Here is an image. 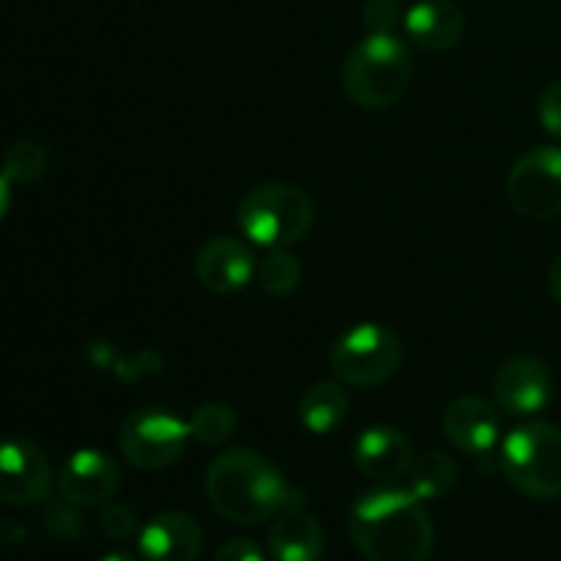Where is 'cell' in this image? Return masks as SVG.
<instances>
[{
    "label": "cell",
    "instance_id": "obj_13",
    "mask_svg": "<svg viewBox=\"0 0 561 561\" xmlns=\"http://www.w3.org/2000/svg\"><path fill=\"white\" fill-rule=\"evenodd\" d=\"M255 268L257 263L252 250L233 236H214L195 257L197 283L217 296L239 294L255 279Z\"/></svg>",
    "mask_w": 561,
    "mask_h": 561
},
{
    "label": "cell",
    "instance_id": "obj_29",
    "mask_svg": "<svg viewBox=\"0 0 561 561\" xmlns=\"http://www.w3.org/2000/svg\"><path fill=\"white\" fill-rule=\"evenodd\" d=\"M25 526L11 518H0V548H16L25 542Z\"/></svg>",
    "mask_w": 561,
    "mask_h": 561
},
{
    "label": "cell",
    "instance_id": "obj_12",
    "mask_svg": "<svg viewBox=\"0 0 561 561\" xmlns=\"http://www.w3.org/2000/svg\"><path fill=\"white\" fill-rule=\"evenodd\" d=\"M444 436L458 453L474 460H499V414L488 400L477 394H460L444 411Z\"/></svg>",
    "mask_w": 561,
    "mask_h": 561
},
{
    "label": "cell",
    "instance_id": "obj_17",
    "mask_svg": "<svg viewBox=\"0 0 561 561\" xmlns=\"http://www.w3.org/2000/svg\"><path fill=\"white\" fill-rule=\"evenodd\" d=\"M405 36L425 53H447L463 36V11L453 0H420L403 16Z\"/></svg>",
    "mask_w": 561,
    "mask_h": 561
},
{
    "label": "cell",
    "instance_id": "obj_22",
    "mask_svg": "<svg viewBox=\"0 0 561 561\" xmlns=\"http://www.w3.org/2000/svg\"><path fill=\"white\" fill-rule=\"evenodd\" d=\"M255 283L268 296H290L301 283V263L294 252L288 250H268L255 268Z\"/></svg>",
    "mask_w": 561,
    "mask_h": 561
},
{
    "label": "cell",
    "instance_id": "obj_32",
    "mask_svg": "<svg viewBox=\"0 0 561 561\" xmlns=\"http://www.w3.org/2000/svg\"><path fill=\"white\" fill-rule=\"evenodd\" d=\"M99 561H137V559L131 557V553H126V551H113V553H107V557H102Z\"/></svg>",
    "mask_w": 561,
    "mask_h": 561
},
{
    "label": "cell",
    "instance_id": "obj_15",
    "mask_svg": "<svg viewBox=\"0 0 561 561\" xmlns=\"http://www.w3.org/2000/svg\"><path fill=\"white\" fill-rule=\"evenodd\" d=\"M137 548L142 561H197L203 553V529L192 515L170 510L142 526Z\"/></svg>",
    "mask_w": 561,
    "mask_h": 561
},
{
    "label": "cell",
    "instance_id": "obj_18",
    "mask_svg": "<svg viewBox=\"0 0 561 561\" xmlns=\"http://www.w3.org/2000/svg\"><path fill=\"white\" fill-rule=\"evenodd\" d=\"M348 392L340 381L312 383L299 400V422L316 436H327L348 416Z\"/></svg>",
    "mask_w": 561,
    "mask_h": 561
},
{
    "label": "cell",
    "instance_id": "obj_31",
    "mask_svg": "<svg viewBox=\"0 0 561 561\" xmlns=\"http://www.w3.org/2000/svg\"><path fill=\"white\" fill-rule=\"evenodd\" d=\"M9 208H11V181L0 173V219L9 214Z\"/></svg>",
    "mask_w": 561,
    "mask_h": 561
},
{
    "label": "cell",
    "instance_id": "obj_19",
    "mask_svg": "<svg viewBox=\"0 0 561 561\" xmlns=\"http://www.w3.org/2000/svg\"><path fill=\"white\" fill-rule=\"evenodd\" d=\"M409 491L422 502L449 496L458 485V463L447 453H422L409 469Z\"/></svg>",
    "mask_w": 561,
    "mask_h": 561
},
{
    "label": "cell",
    "instance_id": "obj_21",
    "mask_svg": "<svg viewBox=\"0 0 561 561\" xmlns=\"http://www.w3.org/2000/svg\"><path fill=\"white\" fill-rule=\"evenodd\" d=\"M186 425H190V438H195L197 444L222 447L239 431V414L233 411V405L222 403V400H211V403L197 405Z\"/></svg>",
    "mask_w": 561,
    "mask_h": 561
},
{
    "label": "cell",
    "instance_id": "obj_1",
    "mask_svg": "<svg viewBox=\"0 0 561 561\" xmlns=\"http://www.w3.org/2000/svg\"><path fill=\"white\" fill-rule=\"evenodd\" d=\"M348 535L367 561H427L433 520L422 499L405 488H378L351 507Z\"/></svg>",
    "mask_w": 561,
    "mask_h": 561
},
{
    "label": "cell",
    "instance_id": "obj_16",
    "mask_svg": "<svg viewBox=\"0 0 561 561\" xmlns=\"http://www.w3.org/2000/svg\"><path fill=\"white\" fill-rule=\"evenodd\" d=\"M268 548L277 561H321L327 551V537L312 513H307L301 499L290 502L274 518L268 531Z\"/></svg>",
    "mask_w": 561,
    "mask_h": 561
},
{
    "label": "cell",
    "instance_id": "obj_9",
    "mask_svg": "<svg viewBox=\"0 0 561 561\" xmlns=\"http://www.w3.org/2000/svg\"><path fill=\"white\" fill-rule=\"evenodd\" d=\"M53 491V466L36 444L25 438L0 442V502L9 507H36Z\"/></svg>",
    "mask_w": 561,
    "mask_h": 561
},
{
    "label": "cell",
    "instance_id": "obj_8",
    "mask_svg": "<svg viewBox=\"0 0 561 561\" xmlns=\"http://www.w3.org/2000/svg\"><path fill=\"white\" fill-rule=\"evenodd\" d=\"M507 197L515 211L529 219L561 217V148L526 151L510 170Z\"/></svg>",
    "mask_w": 561,
    "mask_h": 561
},
{
    "label": "cell",
    "instance_id": "obj_5",
    "mask_svg": "<svg viewBox=\"0 0 561 561\" xmlns=\"http://www.w3.org/2000/svg\"><path fill=\"white\" fill-rule=\"evenodd\" d=\"M316 206L310 195L294 184H263L252 190L236 211L241 236L266 250H288L310 233Z\"/></svg>",
    "mask_w": 561,
    "mask_h": 561
},
{
    "label": "cell",
    "instance_id": "obj_11",
    "mask_svg": "<svg viewBox=\"0 0 561 561\" xmlns=\"http://www.w3.org/2000/svg\"><path fill=\"white\" fill-rule=\"evenodd\" d=\"M493 400L513 416H535L551 403V373L535 356H513L493 376Z\"/></svg>",
    "mask_w": 561,
    "mask_h": 561
},
{
    "label": "cell",
    "instance_id": "obj_25",
    "mask_svg": "<svg viewBox=\"0 0 561 561\" xmlns=\"http://www.w3.org/2000/svg\"><path fill=\"white\" fill-rule=\"evenodd\" d=\"M99 526L107 537L113 540L124 542L131 540V537L140 531V520H137V513L129 507V504H118V502H107L99 513Z\"/></svg>",
    "mask_w": 561,
    "mask_h": 561
},
{
    "label": "cell",
    "instance_id": "obj_30",
    "mask_svg": "<svg viewBox=\"0 0 561 561\" xmlns=\"http://www.w3.org/2000/svg\"><path fill=\"white\" fill-rule=\"evenodd\" d=\"M548 290H551L553 301L561 305V252L557 255V261L551 263V272H548Z\"/></svg>",
    "mask_w": 561,
    "mask_h": 561
},
{
    "label": "cell",
    "instance_id": "obj_7",
    "mask_svg": "<svg viewBox=\"0 0 561 561\" xmlns=\"http://www.w3.org/2000/svg\"><path fill=\"white\" fill-rule=\"evenodd\" d=\"M190 425L164 409H137L124 420L118 447L140 471H162L184 455Z\"/></svg>",
    "mask_w": 561,
    "mask_h": 561
},
{
    "label": "cell",
    "instance_id": "obj_2",
    "mask_svg": "<svg viewBox=\"0 0 561 561\" xmlns=\"http://www.w3.org/2000/svg\"><path fill=\"white\" fill-rule=\"evenodd\" d=\"M206 496L230 524L257 526L274 520L290 502L301 499L283 471L255 449H228L208 466Z\"/></svg>",
    "mask_w": 561,
    "mask_h": 561
},
{
    "label": "cell",
    "instance_id": "obj_28",
    "mask_svg": "<svg viewBox=\"0 0 561 561\" xmlns=\"http://www.w3.org/2000/svg\"><path fill=\"white\" fill-rule=\"evenodd\" d=\"M214 561H266L263 559L261 546L250 537H236V540H228L217 553H214Z\"/></svg>",
    "mask_w": 561,
    "mask_h": 561
},
{
    "label": "cell",
    "instance_id": "obj_3",
    "mask_svg": "<svg viewBox=\"0 0 561 561\" xmlns=\"http://www.w3.org/2000/svg\"><path fill=\"white\" fill-rule=\"evenodd\" d=\"M414 60L394 33H370L348 53L343 91L359 110H389L409 93Z\"/></svg>",
    "mask_w": 561,
    "mask_h": 561
},
{
    "label": "cell",
    "instance_id": "obj_24",
    "mask_svg": "<svg viewBox=\"0 0 561 561\" xmlns=\"http://www.w3.org/2000/svg\"><path fill=\"white\" fill-rule=\"evenodd\" d=\"M42 529L47 531L49 537H55V540L75 542V540H80L82 531H85V524H82V515L77 513L75 504H69L60 499V502L44 504Z\"/></svg>",
    "mask_w": 561,
    "mask_h": 561
},
{
    "label": "cell",
    "instance_id": "obj_10",
    "mask_svg": "<svg viewBox=\"0 0 561 561\" xmlns=\"http://www.w3.org/2000/svg\"><path fill=\"white\" fill-rule=\"evenodd\" d=\"M121 485V469L110 455L99 449H77L66 458L55 477V488L64 502L77 510L104 507Z\"/></svg>",
    "mask_w": 561,
    "mask_h": 561
},
{
    "label": "cell",
    "instance_id": "obj_27",
    "mask_svg": "<svg viewBox=\"0 0 561 561\" xmlns=\"http://www.w3.org/2000/svg\"><path fill=\"white\" fill-rule=\"evenodd\" d=\"M537 115H540L542 129H546L548 135L559 137L561 140V80L551 82V85L540 93Z\"/></svg>",
    "mask_w": 561,
    "mask_h": 561
},
{
    "label": "cell",
    "instance_id": "obj_26",
    "mask_svg": "<svg viewBox=\"0 0 561 561\" xmlns=\"http://www.w3.org/2000/svg\"><path fill=\"white\" fill-rule=\"evenodd\" d=\"M362 22L370 33H394L400 22L398 0H365Z\"/></svg>",
    "mask_w": 561,
    "mask_h": 561
},
{
    "label": "cell",
    "instance_id": "obj_20",
    "mask_svg": "<svg viewBox=\"0 0 561 561\" xmlns=\"http://www.w3.org/2000/svg\"><path fill=\"white\" fill-rule=\"evenodd\" d=\"M88 359L99 370L115 373V378L124 383H137L162 370V356L157 351H135L129 356H118L110 343H93L88 348Z\"/></svg>",
    "mask_w": 561,
    "mask_h": 561
},
{
    "label": "cell",
    "instance_id": "obj_14",
    "mask_svg": "<svg viewBox=\"0 0 561 561\" xmlns=\"http://www.w3.org/2000/svg\"><path fill=\"white\" fill-rule=\"evenodd\" d=\"M414 463V447L403 431L389 425H373L354 442V466L373 482H398Z\"/></svg>",
    "mask_w": 561,
    "mask_h": 561
},
{
    "label": "cell",
    "instance_id": "obj_4",
    "mask_svg": "<svg viewBox=\"0 0 561 561\" xmlns=\"http://www.w3.org/2000/svg\"><path fill=\"white\" fill-rule=\"evenodd\" d=\"M499 469L510 485L537 502L561 496V427L524 422L499 447Z\"/></svg>",
    "mask_w": 561,
    "mask_h": 561
},
{
    "label": "cell",
    "instance_id": "obj_6",
    "mask_svg": "<svg viewBox=\"0 0 561 561\" xmlns=\"http://www.w3.org/2000/svg\"><path fill=\"white\" fill-rule=\"evenodd\" d=\"M403 362V345L392 329L381 323H359L340 334L329 351V367L340 383L373 389L394 378Z\"/></svg>",
    "mask_w": 561,
    "mask_h": 561
},
{
    "label": "cell",
    "instance_id": "obj_23",
    "mask_svg": "<svg viewBox=\"0 0 561 561\" xmlns=\"http://www.w3.org/2000/svg\"><path fill=\"white\" fill-rule=\"evenodd\" d=\"M49 168L47 148L38 146L33 140H20L3 153V164L0 173L11 181V184H33V181L44 179Z\"/></svg>",
    "mask_w": 561,
    "mask_h": 561
}]
</instances>
